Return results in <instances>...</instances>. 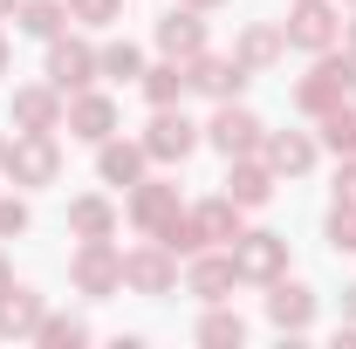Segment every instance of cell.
Instances as JSON below:
<instances>
[{
  "label": "cell",
  "mask_w": 356,
  "mask_h": 349,
  "mask_svg": "<svg viewBox=\"0 0 356 349\" xmlns=\"http://www.w3.org/2000/svg\"><path fill=\"white\" fill-rule=\"evenodd\" d=\"M336 199H350V206H356V151L336 165Z\"/></svg>",
  "instance_id": "obj_32"
},
{
  "label": "cell",
  "mask_w": 356,
  "mask_h": 349,
  "mask_svg": "<svg viewBox=\"0 0 356 349\" xmlns=\"http://www.w3.org/2000/svg\"><path fill=\"white\" fill-rule=\"evenodd\" d=\"M178 213H185V206H178V185H172V178H137V185H131V226H137V233L158 240Z\"/></svg>",
  "instance_id": "obj_11"
},
{
  "label": "cell",
  "mask_w": 356,
  "mask_h": 349,
  "mask_svg": "<svg viewBox=\"0 0 356 349\" xmlns=\"http://www.w3.org/2000/svg\"><path fill=\"white\" fill-rule=\"evenodd\" d=\"M0 172L14 178L21 192L55 185V178H62V144H55V131H21L14 144H7V165H0Z\"/></svg>",
  "instance_id": "obj_2"
},
{
  "label": "cell",
  "mask_w": 356,
  "mask_h": 349,
  "mask_svg": "<svg viewBox=\"0 0 356 349\" xmlns=\"http://www.w3.org/2000/svg\"><path fill=\"white\" fill-rule=\"evenodd\" d=\"M0 165H7V137H0Z\"/></svg>",
  "instance_id": "obj_39"
},
{
  "label": "cell",
  "mask_w": 356,
  "mask_h": 349,
  "mask_svg": "<svg viewBox=\"0 0 356 349\" xmlns=\"http://www.w3.org/2000/svg\"><path fill=\"white\" fill-rule=\"evenodd\" d=\"M144 165H151L144 137H103V144H96V178H103V185H124V192H131L137 178H144Z\"/></svg>",
  "instance_id": "obj_16"
},
{
  "label": "cell",
  "mask_w": 356,
  "mask_h": 349,
  "mask_svg": "<svg viewBox=\"0 0 356 349\" xmlns=\"http://www.w3.org/2000/svg\"><path fill=\"white\" fill-rule=\"evenodd\" d=\"M62 21H69V7H62V0H21V7H14V28H21V35H35V42H55V35H62Z\"/></svg>",
  "instance_id": "obj_24"
},
{
  "label": "cell",
  "mask_w": 356,
  "mask_h": 349,
  "mask_svg": "<svg viewBox=\"0 0 356 349\" xmlns=\"http://www.w3.org/2000/svg\"><path fill=\"white\" fill-rule=\"evenodd\" d=\"M14 131H62V89L55 83H21L14 103H7Z\"/></svg>",
  "instance_id": "obj_15"
},
{
  "label": "cell",
  "mask_w": 356,
  "mask_h": 349,
  "mask_svg": "<svg viewBox=\"0 0 356 349\" xmlns=\"http://www.w3.org/2000/svg\"><path fill=\"white\" fill-rule=\"evenodd\" d=\"M42 295H35V288H14V281H7V288H0V336H35V329H42Z\"/></svg>",
  "instance_id": "obj_20"
},
{
  "label": "cell",
  "mask_w": 356,
  "mask_h": 349,
  "mask_svg": "<svg viewBox=\"0 0 356 349\" xmlns=\"http://www.w3.org/2000/svg\"><path fill=\"white\" fill-rule=\"evenodd\" d=\"M322 233H329V247H336V254H356V206H350V199H336V206H329Z\"/></svg>",
  "instance_id": "obj_29"
},
{
  "label": "cell",
  "mask_w": 356,
  "mask_h": 349,
  "mask_svg": "<svg viewBox=\"0 0 356 349\" xmlns=\"http://www.w3.org/2000/svg\"><path fill=\"white\" fill-rule=\"evenodd\" d=\"M48 83L62 89V96L89 89V83H96V48H89V42H76V35H69V42L55 35V42H48Z\"/></svg>",
  "instance_id": "obj_14"
},
{
  "label": "cell",
  "mask_w": 356,
  "mask_h": 349,
  "mask_svg": "<svg viewBox=\"0 0 356 349\" xmlns=\"http://www.w3.org/2000/svg\"><path fill=\"white\" fill-rule=\"evenodd\" d=\"M69 281H76V295H89V302L117 295V288H124V247H117V240H83V247L69 254Z\"/></svg>",
  "instance_id": "obj_3"
},
{
  "label": "cell",
  "mask_w": 356,
  "mask_h": 349,
  "mask_svg": "<svg viewBox=\"0 0 356 349\" xmlns=\"http://www.w3.org/2000/svg\"><path fill=\"white\" fill-rule=\"evenodd\" d=\"M69 7V21H83V28H110V21H124V0H62Z\"/></svg>",
  "instance_id": "obj_30"
},
{
  "label": "cell",
  "mask_w": 356,
  "mask_h": 349,
  "mask_svg": "<svg viewBox=\"0 0 356 349\" xmlns=\"http://www.w3.org/2000/svg\"><path fill=\"white\" fill-rule=\"evenodd\" d=\"M69 233H76V240H110V233H117V206H110L103 192L69 199Z\"/></svg>",
  "instance_id": "obj_22"
},
{
  "label": "cell",
  "mask_w": 356,
  "mask_h": 349,
  "mask_svg": "<svg viewBox=\"0 0 356 349\" xmlns=\"http://www.w3.org/2000/svg\"><path fill=\"white\" fill-rule=\"evenodd\" d=\"M7 281H14V267H7V254H0V288H7Z\"/></svg>",
  "instance_id": "obj_36"
},
{
  "label": "cell",
  "mask_w": 356,
  "mask_h": 349,
  "mask_svg": "<svg viewBox=\"0 0 356 349\" xmlns=\"http://www.w3.org/2000/svg\"><path fill=\"white\" fill-rule=\"evenodd\" d=\"M233 267H240V281H261V288H274L281 274H288V240L281 233H267V226H240V240H233Z\"/></svg>",
  "instance_id": "obj_7"
},
{
  "label": "cell",
  "mask_w": 356,
  "mask_h": 349,
  "mask_svg": "<svg viewBox=\"0 0 356 349\" xmlns=\"http://www.w3.org/2000/svg\"><path fill=\"white\" fill-rule=\"evenodd\" d=\"M343 48H350V55H356V21H343Z\"/></svg>",
  "instance_id": "obj_34"
},
{
  "label": "cell",
  "mask_w": 356,
  "mask_h": 349,
  "mask_svg": "<svg viewBox=\"0 0 356 349\" xmlns=\"http://www.w3.org/2000/svg\"><path fill=\"white\" fill-rule=\"evenodd\" d=\"M206 144V124H192L185 110H151V124H144V151H151V165H185L192 151Z\"/></svg>",
  "instance_id": "obj_4"
},
{
  "label": "cell",
  "mask_w": 356,
  "mask_h": 349,
  "mask_svg": "<svg viewBox=\"0 0 356 349\" xmlns=\"http://www.w3.org/2000/svg\"><path fill=\"white\" fill-rule=\"evenodd\" d=\"M28 199H14V192H7V199H0V240H14V233H28Z\"/></svg>",
  "instance_id": "obj_31"
},
{
  "label": "cell",
  "mask_w": 356,
  "mask_h": 349,
  "mask_svg": "<svg viewBox=\"0 0 356 349\" xmlns=\"http://www.w3.org/2000/svg\"><path fill=\"white\" fill-rule=\"evenodd\" d=\"M35 343H48V349H62V343H89V322H83V315H42Z\"/></svg>",
  "instance_id": "obj_27"
},
{
  "label": "cell",
  "mask_w": 356,
  "mask_h": 349,
  "mask_svg": "<svg viewBox=\"0 0 356 349\" xmlns=\"http://www.w3.org/2000/svg\"><path fill=\"white\" fill-rule=\"evenodd\" d=\"M14 7H21V0H0V21H7V14H14Z\"/></svg>",
  "instance_id": "obj_37"
},
{
  "label": "cell",
  "mask_w": 356,
  "mask_h": 349,
  "mask_svg": "<svg viewBox=\"0 0 356 349\" xmlns=\"http://www.w3.org/2000/svg\"><path fill=\"white\" fill-rule=\"evenodd\" d=\"M199 343H206V349H240V343H247V322H240V315H226L220 302H206V322H199Z\"/></svg>",
  "instance_id": "obj_26"
},
{
  "label": "cell",
  "mask_w": 356,
  "mask_h": 349,
  "mask_svg": "<svg viewBox=\"0 0 356 349\" xmlns=\"http://www.w3.org/2000/svg\"><path fill=\"white\" fill-rule=\"evenodd\" d=\"M226 199L247 213V206H267L274 199V172H267V158H226Z\"/></svg>",
  "instance_id": "obj_19"
},
{
  "label": "cell",
  "mask_w": 356,
  "mask_h": 349,
  "mask_svg": "<svg viewBox=\"0 0 356 349\" xmlns=\"http://www.w3.org/2000/svg\"><path fill=\"white\" fill-rule=\"evenodd\" d=\"M233 281H240V267H233V247L226 254H192V267H185V295H199V302H226L233 295Z\"/></svg>",
  "instance_id": "obj_17"
},
{
  "label": "cell",
  "mask_w": 356,
  "mask_h": 349,
  "mask_svg": "<svg viewBox=\"0 0 356 349\" xmlns=\"http://www.w3.org/2000/svg\"><path fill=\"white\" fill-rule=\"evenodd\" d=\"M261 137H267V124L240 103V96H233V103H220V110L206 117V144H213L220 158H254V151H261Z\"/></svg>",
  "instance_id": "obj_5"
},
{
  "label": "cell",
  "mask_w": 356,
  "mask_h": 349,
  "mask_svg": "<svg viewBox=\"0 0 356 349\" xmlns=\"http://www.w3.org/2000/svg\"><path fill=\"white\" fill-rule=\"evenodd\" d=\"M356 89V55L343 48V55H315V69L295 83V110L302 117H329V110H343Z\"/></svg>",
  "instance_id": "obj_1"
},
{
  "label": "cell",
  "mask_w": 356,
  "mask_h": 349,
  "mask_svg": "<svg viewBox=\"0 0 356 349\" xmlns=\"http://www.w3.org/2000/svg\"><path fill=\"white\" fill-rule=\"evenodd\" d=\"M267 322H274L281 336H302V329L315 322V288H302V281H288V274H281V281H274V295H267Z\"/></svg>",
  "instance_id": "obj_18"
},
{
  "label": "cell",
  "mask_w": 356,
  "mask_h": 349,
  "mask_svg": "<svg viewBox=\"0 0 356 349\" xmlns=\"http://www.w3.org/2000/svg\"><path fill=\"white\" fill-rule=\"evenodd\" d=\"M124 288H137V295H172L178 288V254L165 240L131 247V254H124Z\"/></svg>",
  "instance_id": "obj_9"
},
{
  "label": "cell",
  "mask_w": 356,
  "mask_h": 349,
  "mask_svg": "<svg viewBox=\"0 0 356 349\" xmlns=\"http://www.w3.org/2000/svg\"><path fill=\"white\" fill-rule=\"evenodd\" d=\"M343 322H356V288H343Z\"/></svg>",
  "instance_id": "obj_33"
},
{
  "label": "cell",
  "mask_w": 356,
  "mask_h": 349,
  "mask_svg": "<svg viewBox=\"0 0 356 349\" xmlns=\"http://www.w3.org/2000/svg\"><path fill=\"white\" fill-rule=\"evenodd\" d=\"M151 62H144V48L137 42H103L96 48V76H110V83H137Z\"/></svg>",
  "instance_id": "obj_25"
},
{
  "label": "cell",
  "mask_w": 356,
  "mask_h": 349,
  "mask_svg": "<svg viewBox=\"0 0 356 349\" xmlns=\"http://www.w3.org/2000/svg\"><path fill=\"white\" fill-rule=\"evenodd\" d=\"M137 89H144V103H151V110H172L178 96L192 89V76H185V62H172V55H165V62H151V69L137 76Z\"/></svg>",
  "instance_id": "obj_21"
},
{
  "label": "cell",
  "mask_w": 356,
  "mask_h": 349,
  "mask_svg": "<svg viewBox=\"0 0 356 349\" xmlns=\"http://www.w3.org/2000/svg\"><path fill=\"white\" fill-rule=\"evenodd\" d=\"M322 144H329L336 158H350V151H356V110H350V103L322 117Z\"/></svg>",
  "instance_id": "obj_28"
},
{
  "label": "cell",
  "mask_w": 356,
  "mask_h": 349,
  "mask_svg": "<svg viewBox=\"0 0 356 349\" xmlns=\"http://www.w3.org/2000/svg\"><path fill=\"white\" fill-rule=\"evenodd\" d=\"M261 158H267L274 178H309L315 158H322V144H315L309 131H267L261 137Z\"/></svg>",
  "instance_id": "obj_12"
},
{
  "label": "cell",
  "mask_w": 356,
  "mask_h": 349,
  "mask_svg": "<svg viewBox=\"0 0 356 349\" xmlns=\"http://www.w3.org/2000/svg\"><path fill=\"white\" fill-rule=\"evenodd\" d=\"M281 35H288V48H302V55H329V48L343 42V21H336L329 0H295L288 21H281Z\"/></svg>",
  "instance_id": "obj_6"
},
{
  "label": "cell",
  "mask_w": 356,
  "mask_h": 349,
  "mask_svg": "<svg viewBox=\"0 0 356 349\" xmlns=\"http://www.w3.org/2000/svg\"><path fill=\"white\" fill-rule=\"evenodd\" d=\"M62 124L76 144H103V137H117V103L103 89H76V96H62Z\"/></svg>",
  "instance_id": "obj_10"
},
{
  "label": "cell",
  "mask_w": 356,
  "mask_h": 349,
  "mask_svg": "<svg viewBox=\"0 0 356 349\" xmlns=\"http://www.w3.org/2000/svg\"><path fill=\"white\" fill-rule=\"evenodd\" d=\"M151 42H158V55H172V62H192V55L206 48V21H199V7H185V0H178L172 14H158Z\"/></svg>",
  "instance_id": "obj_13"
},
{
  "label": "cell",
  "mask_w": 356,
  "mask_h": 349,
  "mask_svg": "<svg viewBox=\"0 0 356 349\" xmlns=\"http://www.w3.org/2000/svg\"><path fill=\"white\" fill-rule=\"evenodd\" d=\"M185 7H199V14H206V7H220V0H185Z\"/></svg>",
  "instance_id": "obj_38"
},
{
  "label": "cell",
  "mask_w": 356,
  "mask_h": 349,
  "mask_svg": "<svg viewBox=\"0 0 356 349\" xmlns=\"http://www.w3.org/2000/svg\"><path fill=\"white\" fill-rule=\"evenodd\" d=\"M281 48H288V35H281L274 21H254V28H240L233 55H240V62H247V69L261 76V69H274V62H281Z\"/></svg>",
  "instance_id": "obj_23"
},
{
  "label": "cell",
  "mask_w": 356,
  "mask_h": 349,
  "mask_svg": "<svg viewBox=\"0 0 356 349\" xmlns=\"http://www.w3.org/2000/svg\"><path fill=\"white\" fill-rule=\"evenodd\" d=\"M7 62H14V48H7V35H0V76H7Z\"/></svg>",
  "instance_id": "obj_35"
},
{
  "label": "cell",
  "mask_w": 356,
  "mask_h": 349,
  "mask_svg": "<svg viewBox=\"0 0 356 349\" xmlns=\"http://www.w3.org/2000/svg\"><path fill=\"white\" fill-rule=\"evenodd\" d=\"M343 7H356V0H343Z\"/></svg>",
  "instance_id": "obj_40"
},
{
  "label": "cell",
  "mask_w": 356,
  "mask_h": 349,
  "mask_svg": "<svg viewBox=\"0 0 356 349\" xmlns=\"http://www.w3.org/2000/svg\"><path fill=\"white\" fill-rule=\"evenodd\" d=\"M185 76H192V89H199V96H213V103H233L240 89L254 83V69H247L240 55H213V48H199V55L185 62Z\"/></svg>",
  "instance_id": "obj_8"
}]
</instances>
